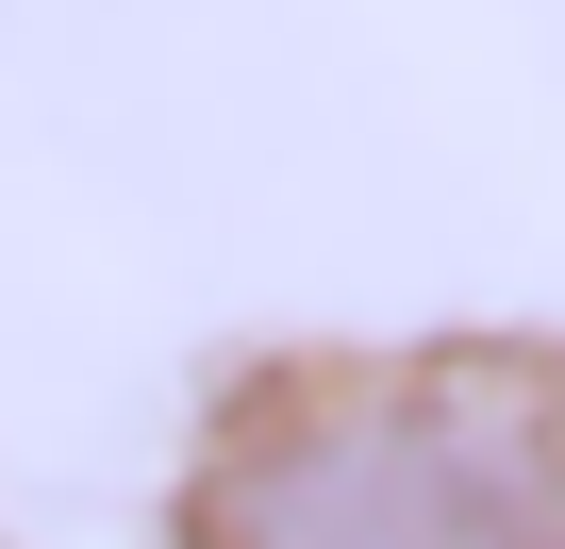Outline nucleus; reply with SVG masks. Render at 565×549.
<instances>
[{
  "instance_id": "nucleus-1",
  "label": "nucleus",
  "mask_w": 565,
  "mask_h": 549,
  "mask_svg": "<svg viewBox=\"0 0 565 549\" xmlns=\"http://www.w3.org/2000/svg\"><path fill=\"white\" fill-rule=\"evenodd\" d=\"M200 549H565V350L282 383L200 466Z\"/></svg>"
}]
</instances>
